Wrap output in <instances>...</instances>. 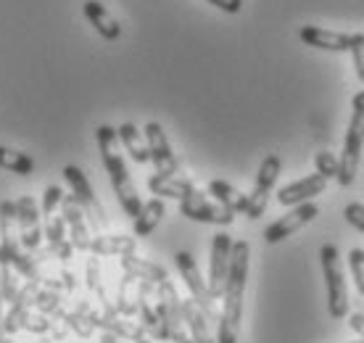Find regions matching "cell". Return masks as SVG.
Wrapping results in <instances>:
<instances>
[{"mask_svg":"<svg viewBox=\"0 0 364 343\" xmlns=\"http://www.w3.org/2000/svg\"><path fill=\"white\" fill-rule=\"evenodd\" d=\"M251 267V246L248 241H235L230 251V270L222 290V315L217 322V343H237L240 320H243V298Z\"/></svg>","mask_w":364,"mask_h":343,"instance_id":"1","label":"cell"},{"mask_svg":"<svg viewBox=\"0 0 364 343\" xmlns=\"http://www.w3.org/2000/svg\"><path fill=\"white\" fill-rule=\"evenodd\" d=\"M95 137H98L103 169L109 172L111 188H114V193H117L119 206H122V211H124L127 217L135 219L140 206H143V201H140V196H137V188H135V182H132V174H129L127 164H124V159H122L117 130H114L111 125H100L98 130H95Z\"/></svg>","mask_w":364,"mask_h":343,"instance_id":"2","label":"cell"},{"mask_svg":"<svg viewBox=\"0 0 364 343\" xmlns=\"http://www.w3.org/2000/svg\"><path fill=\"white\" fill-rule=\"evenodd\" d=\"M319 262H322V275H325V283H328V312L333 320H343L348 315V290L341 253H338L336 246H322L319 248Z\"/></svg>","mask_w":364,"mask_h":343,"instance_id":"3","label":"cell"},{"mask_svg":"<svg viewBox=\"0 0 364 343\" xmlns=\"http://www.w3.org/2000/svg\"><path fill=\"white\" fill-rule=\"evenodd\" d=\"M362 148H364V111H354L348 119V130L343 137V154L338 159V174L336 180L348 188L354 185L359 162H362Z\"/></svg>","mask_w":364,"mask_h":343,"instance_id":"4","label":"cell"},{"mask_svg":"<svg viewBox=\"0 0 364 343\" xmlns=\"http://www.w3.org/2000/svg\"><path fill=\"white\" fill-rule=\"evenodd\" d=\"M64 180H66V185H69V190H72L74 201L82 206L85 219H87L95 230H106L109 219H106V214H103V209H100L98 199H95V193H92V185H90V180H87V174H85L77 164H66V167H64Z\"/></svg>","mask_w":364,"mask_h":343,"instance_id":"5","label":"cell"},{"mask_svg":"<svg viewBox=\"0 0 364 343\" xmlns=\"http://www.w3.org/2000/svg\"><path fill=\"white\" fill-rule=\"evenodd\" d=\"M174 262H177V270H180L182 280H185V285H188V290H191V298L200 307V312H203V315L209 317L211 322L217 325L219 322L217 304H214V298H211L209 285H206V280H203V275H200V270H198V262L193 259V253L191 251H177Z\"/></svg>","mask_w":364,"mask_h":343,"instance_id":"6","label":"cell"},{"mask_svg":"<svg viewBox=\"0 0 364 343\" xmlns=\"http://www.w3.org/2000/svg\"><path fill=\"white\" fill-rule=\"evenodd\" d=\"M156 309L164 320L169 341L180 343L182 338H188V327H185V320H182V298L172 285V280H164L156 285Z\"/></svg>","mask_w":364,"mask_h":343,"instance_id":"7","label":"cell"},{"mask_svg":"<svg viewBox=\"0 0 364 343\" xmlns=\"http://www.w3.org/2000/svg\"><path fill=\"white\" fill-rule=\"evenodd\" d=\"M180 214L182 217L193 219V222H203V225H219L228 227L235 222V214L225 209L217 201H209L200 190H193L185 199L180 201Z\"/></svg>","mask_w":364,"mask_h":343,"instance_id":"8","label":"cell"},{"mask_svg":"<svg viewBox=\"0 0 364 343\" xmlns=\"http://www.w3.org/2000/svg\"><path fill=\"white\" fill-rule=\"evenodd\" d=\"M282 172V159L277 154H269L259 167V174H256V185L254 193L248 196V206H246V217L248 219H259L267 211V204H269V193H272L274 182Z\"/></svg>","mask_w":364,"mask_h":343,"instance_id":"9","label":"cell"},{"mask_svg":"<svg viewBox=\"0 0 364 343\" xmlns=\"http://www.w3.org/2000/svg\"><path fill=\"white\" fill-rule=\"evenodd\" d=\"M16 219H18V238H21V246L27 248L29 253L40 251L43 246V225H40V209H37V201L32 196H21L16 201Z\"/></svg>","mask_w":364,"mask_h":343,"instance_id":"10","label":"cell"},{"mask_svg":"<svg viewBox=\"0 0 364 343\" xmlns=\"http://www.w3.org/2000/svg\"><path fill=\"white\" fill-rule=\"evenodd\" d=\"M230 251H232V238L228 233L214 235V241H211V259H209V280H206L214 301L222 298V290H225V280H228V270H230Z\"/></svg>","mask_w":364,"mask_h":343,"instance_id":"11","label":"cell"},{"mask_svg":"<svg viewBox=\"0 0 364 343\" xmlns=\"http://www.w3.org/2000/svg\"><path fill=\"white\" fill-rule=\"evenodd\" d=\"M317 214H319L317 204H311V201H306V204H299V206H293L288 214H282L277 222H272V225L267 227L264 241H267V243H280V241H285V238H291L293 233H299L304 225H309Z\"/></svg>","mask_w":364,"mask_h":343,"instance_id":"12","label":"cell"},{"mask_svg":"<svg viewBox=\"0 0 364 343\" xmlns=\"http://www.w3.org/2000/svg\"><path fill=\"white\" fill-rule=\"evenodd\" d=\"M146 143L151 164L156 167L159 174H177V156H174L169 137H166L164 127L159 122H148L146 125Z\"/></svg>","mask_w":364,"mask_h":343,"instance_id":"13","label":"cell"},{"mask_svg":"<svg viewBox=\"0 0 364 343\" xmlns=\"http://www.w3.org/2000/svg\"><path fill=\"white\" fill-rule=\"evenodd\" d=\"M61 217L66 222V233H69V241L77 251H87L90 246V230H87V219H85L82 206L74 201V196H64L61 201Z\"/></svg>","mask_w":364,"mask_h":343,"instance_id":"14","label":"cell"},{"mask_svg":"<svg viewBox=\"0 0 364 343\" xmlns=\"http://www.w3.org/2000/svg\"><path fill=\"white\" fill-rule=\"evenodd\" d=\"M328 188V177H322L319 172L309 174V177H304V180H296L291 185H285V188L277 193V201H280L282 206H299V204H306V201L317 199L319 193H325Z\"/></svg>","mask_w":364,"mask_h":343,"instance_id":"15","label":"cell"},{"mask_svg":"<svg viewBox=\"0 0 364 343\" xmlns=\"http://www.w3.org/2000/svg\"><path fill=\"white\" fill-rule=\"evenodd\" d=\"M299 37L304 46L319 48V51H333V53H346L351 48V40H354V35L333 32V29L322 27H301Z\"/></svg>","mask_w":364,"mask_h":343,"instance_id":"16","label":"cell"},{"mask_svg":"<svg viewBox=\"0 0 364 343\" xmlns=\"http://www.w3.org/2000/svg\"><path fill=\"white\" fill-rule=\"evenodd\" d=\"M182 320L193 343H217V335H211V320L200 312L193 298H182Z\"/></svg>","mask_w":364,"mask_h":343,"instance_id":"17","label":"cell"},{"mask_svg":"<svg viewBox=\"0 0 364 343\" xmlns=\"http://www.w3.org/2000/svg\"><path fill=\"white\" fill-rule=\"evenodd\" d=\"M148 190L154 193V196H159V199H177L182 201L188 193H193L196 190V185H193L188 177H180V174H151L148 177Z\"/></svg>","mask_w":364,"mask_h":343,"instance_id":"18","label":"cell"},{"mask_svg":"<svg viewBox=\"0 0 364 343\" xmlns=\"http://www.w3.org/2000/svg\"><path fill=\"white\" fill-rule=\"evenodd\" d=\"M82 14H85V19L92 24V29H95L103 40H119V35H122V27H119L117 19L106 11V6H103V3H98V0H85Z\"/></svg>","mask_w":364,"mask_h":343,"instance_id":"19","label":"cell"},{"mask_svg":"<svg viewBox=\"0 0 364 343\" xmlns=\"http://www.w3.org/2000/svg\"><path fill=\"white\" fill-rule=\"evenodd\" d=\"M135 248L137 238L132 235H95L87 246V251L95 256H127V253H135Z\"/></svg>","mask_w":364,"mask_h":343,"instance_id":"20","label":"cell"},{"mask_svg":"<svg viewBox=\"0 0 364 343\" xmlns=\"http://www.w3.org/2000/svg\"><path fill=\"white\" fill-rule=\"evenodd\" d=\"M119 259H122V270L127 272V275H132L135 280H146V283H154V285L169 280V275H166V270L161 267V264L140 259V256H135V253L119 256Z\"/></svg>","mask_w":364,"mask_h":343,"instance_id":"21","label":"cell"},{"mask_svg":"<svg viewBox=\"0 0 364 343\" xmlns=\"http://www.w3.org/2000/svg\"><path fill=\"white\" fill-rule=\"evenodd\" d=\"M209 193H211V199L217 201V204H222L225 209H230L232 214H246L248 196L240 193L235 185H230V182H225V180H211Z\"/></svg>","mask_w":364,"mask_h":343,"instance_id":"22","label":"cell"},{"mask_svg":"<svg viewBox=\"0 0 364 343\" xmlns=\"http://www.w3.org/2000/svg\"><path fill=\"white\" fill-rule=\"evenodd\" d=\"M117 137L122 140V145L127 148L129 159L135 164H148L151 162V156H148V143H146V135L137 130L132 122H124L122 127H117Z\"/></svg>","mask_w":364,"mask_h":343,"instance_id":"23","label":"cell"},{"mask_svg":"<svg viewBox=\"0 0 364 343\" xmlns=\"http://www.w3.org/2000/svg\"><path fill=\"white\" fill-rule=\"evenodd\" d=\"M164 214H166V206L159 196L151 199V201H146V204L140 206V211H137V217H135V235L137 238H148V235L159 227V222L164 219Z\"/></svg>","mask_w":364,"mask_h":343,"instance_id":"24","label":"cell"},{"mask_svg":"<svg viewBox=\"0 0 364 343\" xmlns=\"http://www.w3.org/2000/svg\"><path fill=\"white\" fill-rule=\"evenodd\" d=\"M0 169L27 177V174L35 172V162H32V156L21 154V151H11V148H3V145H0Z\"/></svg>","mask_w":364,"mask_h":343,"instance_id":"25","label":"cell"},{"mask_svg":"<svg viewBox=\"0 0 364 343\" xmlns=\"http://www.w3.org/2000/svg\"><path fill=\"white\" fill-rule=\"evenodd\" d=\"M53 317H58L61 322H64V327L66 330H72L77 338H82V341H87V338H92V333H95V327L85 320L80 312H66V309H55V315Z\"/></svg>","mask_w":364,"mask_h":343,"instance_id":"26","label":"cell"},{"mask_svg":"<svg viewBox=\"0 0 364 343\" xmlns=\"http://www.w3.org/2000/svg\"><path fill=\"white\" fill-rule=\"evenodd\" d=\"M85 283H87V288L95 293V298H98L100 304H106L109 301V296H106V288H103V278H100V256H95L92 253L90 259H87V267H85Z\"/></svg>","mask_w":364,"mask_h":343,"instance_id":"27","label":"cell"},{"mask_svg":"<svg viewBox=\"0 0 364 343\" xmlns=\"http://www.w3.org/2000/svg\"><path fill=\"white\" fill-rule=\"evenodd\" d=\"M21 280H18V272L11 264H0V293H3V304H11L16 298Z\"/></svg>","mask_w":364,"mask_h":343,"instance_id":"28","label":"cell"},{"mask_svg":"<svg viewBox=\"0 0 364 343\" xmlns=\"http://www.w3.org/2000/svg\"><path fill=\"white\" fill-rule=\"evenodd\" d=\"M21 330L32 335H43V333H48V330H53V320L48 315H43V312H29V315L24 317Z\"/></svg>","mask_w":364,"mask_h":343,"instance_id":"29","label":"cell"},{"mask_svg":"<svg viewBox=\"0 0 364 343\" xmlns=\"http://www.w3.org/2000/svg\"><path fill=\"white\" fill-rule=\"evenodd\" d=\"M348 270L354 275V283H356V288H359V293L364 296V251L362 248H351V253H348Z\"/></svg>","mask_w":364,"mask_h":343,"instance_id":"30","label":"cell"},{"mask_svg":"<svg viewBox=\"0 0 364 343\" xmlns=\"http://www.w3.org/2000/svg\"><path fill=\"white\" fill-rule=\"evenodd\" d=\"M61 201H64V190L58 185H48L43 193V217H53V211L61 206Z\"/></svg>","mask_w":364,"mask_h":343,"instance_id":"31","label":"cell"},{"mask_svg":"<svg viewBox=\"0 0 364 343\" xmlns=\"http://www.w3.org/2000/svg\"><path fill=\"white\" fill-rule=\"evenodd\" d=\"M314 167H317L319 174L328 177V180H333L338 174V159L330 154V151H319V154L314 156Z\"/></svg>","mask_w":364,"mask_h":343,"instance_id":"32","label":"cell"},{"mask_svg":"<svg viewBox=\"0 0 364 343\" xmlns=\"http://www.w3.org/2000/svg\"><path fill=\"white\" fill-rule=\"evenodd\" d=\"M348 53H351V58H354L356 77H359V82H364V35H354Z\"/></svg>","mask_w":364,"mask_h":343,"instance_id":"33","label":"cell"},{"mask_svg":"<svg viewBox=\"0 0 364 343\" xmlns=\"http://www.w3.org/2000/svg\"><path fill=\"white\" fill-rule=\"evenodd\" d=\"M343 217H346L348 225L356 227L359 233H364V204H359V201L348 204V206L343 209Z\"/></svg>","mask_w":364,"mask_h":343,"instance_id":"34","label":"cell"},{"mask_svg":"<svg viewBox=\"0 0 364 343\" xmlns=\"http://www.w3.org/2000/svg\"><path fill=\"white\" fill-rule=\"evenodd\" d=\"M211 6H217L219 11H225V14H237V11L243 9V0H206Z\"/></svg>","mask_w":364,"mask_h":343,"instance_id":"35","label":"cell"},{"mask_svg":"<svg viewBox=\"0 0 364 343\" xmlns=\"http://www.w3.org/2000/svg\"><path fill=\"white\" fill-rule=\"evenodd\" d=\"M348 322H351V327H354L356 333H359V335L364 338V315H362V312H356V315H351V320H348Z\"/></svg>","mask_w":364,"mask_h":343,"instance_id":"36","label":"cell"},{"mask_svg":"<svg viewBox=\"0 0 364 343\" xmlns=\"http://www.w3.org/2000/svg\"><path fill=\"white\" fill-rule=\"evenodd\" d=\"M98 343H135V341H127V338H122V335H114V333H103L98 338Z\"/></svg>","mask_w":364,"mask_h":343,"instance_id":"37","label":"cell"},{"mask_svg":"<svg viewBox=\"0 0 364 343\" xmlns=\"http://www.w3.org/2000/svg\"><path fill=\"white\" fill-rule=\"evenodd\" d=\"M351 106H354V111H364V90L356 93L354 100H351Z\"/></svg>","mask_w":364,"mask_h":343,"instance_id":"38","label":"cell"},{"mask_svg":"<svg viewBox=\"0 0 364 343\" xmlns=\"http://www.w3.org/2000/svg\"><path fill=\"white\" fill-rule=\"evenodd\" d=\"M180 343H193V338H191V335H188V338H182Z\"/></svg>","mask_w":364,"mask_h":343,"instance_id":"39","label":"cell"},{"mask_svg":"<svg viewBox=\"0 0 364 343\" xmlns=\"http://www.w3.org/2000/svg\"><path fill=\"white\" fill-rule=\"evenodd\" d=\"M0 312H3V293H0ZM0 317H3V315H0Z\"/></svg>","mask_w":364,"mask_h":343,"instance_id":"40","label":"cell"},{"mask_svg":"<svg viewBox=\"0 0 364 343\" xmlns=\"http://www.w3.org/2000/svg\"><path fill=\"white\" fill-rule=\"evenodd\" d=\"M135 343H151V341H148V338H140V341H135Z\"/></svg>","mask_w":364,"mask_h":343,"instance_id":"41","label":"cell"},{"mask_svg":"<svg viewBox=\"0 0 364 343\" xmlns=\"http://www.w3.org/2000/svg\"><path fill=\"white\" fill-rule=\"evenodd\" d=\"M354 343H364V338H362V341H354Z\"/></svg>","mask_w":364,"mask_h":343,"instance_id":"42","label":"cell"}]
</instances>
